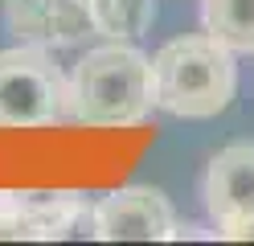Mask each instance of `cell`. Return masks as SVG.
Instances as JSON below:
<instances>
[{
    "mask_svg": "<svg viewBox=\"0 0 254 246\" xmlns=\"http://www.w3.org/2000/svg\"><path fill=\"white\" fill-rule=\"evenodd\" d=\"M156 107L152 58L127 41L86 49L70 70V119L86 127H131Z\"/></svg>",
    "mask_w": 254,
    "mask_h": 246,
    "instance_id": "obj_1",
    "label": "cell"
},
{
    "mask_svg": "<svg viewBox=\"0 0 254 246\" xmlns=\"http://www.w3.org/2000/svg\"><path fill=\"white\" fill-rule=\"evenodd\" d=\"M94 33L107 41H135L156 21V0H86Z\"/></svg>",
    "mask_w": 254,
    "mask_h": 246,
    "instance_id": "obj_8",
    "label": "cell"
},
{
    "mask_svg": "<svg viewBox=\"0 0 254 246\" xmlns=\"http://www.w3.org/2000/svg\"><path fill=\"white\" fill-rule=\"evenodd\" d=\"M4 25L17 41L41 45V49L82 45L94 33L86 0H8Z\"/></svg>",
    "mask_w": 254,
    "mask_h": 246,
    "instance_id": "obj_6",
    "label": "cell"
},
{
    "mask_svg": "<svg viewBox=\"0 0 254 246\" xmlns=\"http://www.w3.org/2000/svg\"><path fill=\"white\" fill-rule=\"evenodd\" d=\"M238 90L234 49L209 33L172 37L152 58V98L177 119H213Z\"/></svg>",
    "mask_w": 254,
    "mask_h": 246,
    "instance_id": "obj_2",
    "label": "cell"
},
{
    "mask_svg": "<svg viewBox=\"0 0 254 246\" xmlns=\"http://www.w3.org/2000/svg\"><path fill=\"white\" fill-rule=\"evenodd\" d=\"M70 119V74L41 45L0 49V127H50Z\"/></svg>",
    "mask_w": 254,
    "mask_h": 246,
    "instance_id": "obj_3",
    "label": "cell"
},
{
    "mask_svg": "<svg viewBox=\"0 0 254 246\" xmlns=\"http://www.w3.org/2000/svg\"><path fill=\"white\" fill-rule=\"evenodd\" d=\"M94 238V205L78 193H0V242Z\"/></svg>",
    "mask_w": 254,
    "mask_h": 246,
    "instance_id": "obj_4",
    "label": "cell"
},
{
    "mask_svg": "<svg viewBox=\"0 0 254 246\" xmlns=\"http://www.w3.org/2000/svg\"><path fill=\"white\" fill-rule=\"evenodd\" d=\"M177 230L168 197L152 185H127L94 201V238L103 242H168Z\"/></svg>",
    "mask_w": 254,
    "mask_h": 246,
    "instance_id": "obj_5",
    "label": "cell"
},
{
    "mask_svg": "<svg viewBox=\"0 0 254 246\" xmlns=\"http://www.w3.org/2000/svg\"><path fill=\"white\" fill-rule=\"evenodd\" d=\"M205 209L217 226L254 218V144H230L205 168Z\"/></svg>",
    "mask_w": 254,
    "mask_h": 246,
    "instance_id": "obj_7",
    "label": "cell"
},
{
    "mask_svg": "<svg viewBox=\"0 0 254 246\" xmlns=\"http://www.w3.org/2000/svg\"><path fill=\"white\" fill-rule=\"evenodd\" d=\"M201 21L205 33L234 54H254V0H205Z\"/></svg>",
    "mask_w": 254,
    "mask_h": 246,
    "instance_id": "obj_9",
    "label": "cell"
}]
</instances>
